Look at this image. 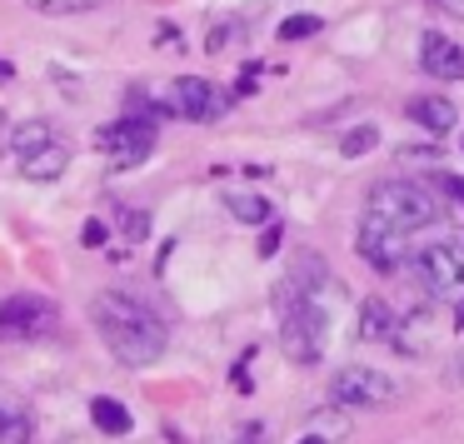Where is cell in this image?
I'll list each match as a JSON object with an SVG mask.
<instances>
[{"label": "cell", "instance_id": "obj_1", "mask_svg": "<svg viewBox=\"0 0 464 444\" xmlns=\"http://www.w3.org/2000/svg\"><path fill=\"white\" fill-rule=\"evenodd\" d=\"M91 324L105 340V350H111L121 364H130V370L155 364L165 354V340H170L160 314H155L145 300L125 294V290H101L95 294L91 300Z\"/></svg>", "mask_w": 464, "mask_h": 444}, {"label": "cell", "instance_id": "obj_2", "mask_svg": "<svg viewBox=\"0 0 464 444\" xmlns=\"http://www.w3.org/2000/svg\"><path fill=\"white\" fill-rule=\"evenodd\" d=\"M324 340H330V314H324V300H310V294H280V350L290 354L295 364H320Z\"/></svg>", "mask_w": 464, "mask_h": 444}, {"label": "cell", "instance_id": "obj_3", "mask_svg": "<svg viewBox=\"0 0 464 444\" xmlns=\"http://www.w3.org/2000/svg\"><path fill=\"white\" fill-rule=\"evenodd\" d=\"M370 215H380L384 225L410 235L440 220V205H434V190L420 180H380L370 190Z\"/></svg>", "mask_w": 464, "mask_h": 444}, {"label": "cell", "instance_id": "obj_4", "mask_svg": "<svg viewBox=\"0 0 464 444\" xmlns=\"http://www.w3.org/2000/svg\"><path fill=\"white\" fill-rule=\"evenodd\" d=\"M400 394V384L390 380L384 370H370V364H344L340 374L330 380V400L344 404V410H380Z\"/></svg>", "mask_w": 464, "mask_h": 444}, {"label": "cell", "instance_id": "obj_5", "mask_svg": "<svg viewBox=\"0 0 464 444\" xmlns=\"http://www.w3.org/2000/svg\"><path fill=\"white\" fill-rule=\"evenodd\" d=\"M95 145L111 155L115 170H135V165L155 150V121L125 115V121H115V125H101V130H95Z\"/></svg>", "mask_w": 464, "mask_h": 444}, {"label": "cell", "instance_id": "obj_6", "mask_svg": "<svg viewBox=\"0 0 464 444\" xmlns=\"http://www.w3.org/2000/svg\"><path fill=\"white\" fill-rule=\"evenodd\" d=\"M414 275H420V285L434 300H459L464 294V260L454 245H424L414 255Z\"/></svg>", "mask_w": 464, "mask_h": 444}, {"label": "cell", "instance_id": "obj_7", "mask_svg": "<svg viewBox=\"0 0 464 444\" xmlns=\"http://www.w3.org/2000/svg\"><path fill=\"white\" fill-rule=\"evenodd\" d=\"M61 310L41 294H15V300L0 304V340H41L55 330Z\"/></svg>", "mask_w": 464, "mask_h": 444}, {"label": "cell", "instance_id": "obj_8", "mask_svg": "<svg viewBox=\"0 0 464 444\" xmlns=\"http://www.w3.org/2000/svg\"><path fill=\"white\" fill-rule=\"evenodd\" d=\"M360 260L370 265V270L390 275L404 265V230H394V225H384L380 215H364L360 225Z\"/></svg>", "mask_w": 464, "mask_h": 444}, {"label": "cell", "instance_id": "obj_9", "mask_svg": "<svg viewBox=\"0 0 464 444\" xmlns=\"http://www.w3.org/2000/svg\"><path fill=\"white\" fill-rule=\"evenodd\" d=\"M420 65L434 81H464V45L440 35V31H424L420 35Z\"/></svg>", "mask_w": 464, "mask_h": 444}, {"label": "cell", "instance_id": "obj_10", "mask_svg": "<svg viewBox=\"0 0 464 444\" xmlns=\"http://www.w3.org/2000/svg\"><path fill=\"white\" fill-rule=\"evenodd\" d=\"M175 115H185V121H195V125H205V121H215V115L225 111V101H220V91H215L210 81H200V75H185V81H175Z\"/></svg>", "mask_w": 464, "mask_h": 444}, {"label": "cell", "instance_id": "obj_11", "mask_svg": "<svg viewBox=\"0 0 464 444\" xmlns=\"http://www.w3.org/2000/svg\"><path fill=\"white\" fill-rule=\"evenodd\" d=\"M404 111H410V121L420 125V130H430V135H450L454 125H459V111H454L444 95H414Z\"/></svg>", "mask_w": 464, "mask_h": 444}, {"label": "cell", "instance_id": "obj_12", "mask_svg": "<svg viewBox=\"0 0 464 444\" xmlns=\"http://www.w3.org/2000/svg\"><path fill=\"white\" fill-rule=\"evenodd\" d=\"M21 175L25 180H61L65 175V165H71V150H65V145H41V150H31V155H21Z\"/></svg>", "mask_w": 464, "mask_h": 444}, {"label": "cell", "instance_id": "obj_13", "mask_svg": "<svg viewBox=\"0 0 464 444\" xmlns=\"http://www.w3.org/2000/svg\"><path fill=\"white\" fill-rule=\"evenodd\" d=\"M400 324H394V310L374 294V300L360 304V340H394Z\"/></svg>", "mask_w": 464, "mask_h": 444}, {"label": "cell", "instance_id": "obj_14", "mask_svg": "<svg viewBox=\"0 0 464 444\" xmlns=\"http://www.w3.org/2000/svg\"><path fill=\"white\" fill-rule=\"evenodd\" d=\"M91 420H95V430H105V434H125V430H130V410H125L121 400H111V394L91 400Z\"/></svg>", "mask_w": 464, "mask_h": 444}, {"label": "cell", "instance_id": "obj_15", "mask_svg": "<svg viewBox=\"0 0 464 444\" xmlns=\"http://www.w3.org/2000/svg\"><path fill=\"white\" fill-rule=\"evenodd\" d=\"M230 215H235V220H245V225H270L275 220V205L265 200V195H235Z\"/></svg>", "mask_w": 464, "mask_h": 444}, {"label": "cell", "instance_id": "obj_16", "mask_svg": "<svg viewBox=\"0 0 464 444\" xmlns=\"http://www.w3.org/2000/svg\"><path fill=\"white\" fill-rule=\"evenodd\" d=\"M55 140V130L45 121H31V125H15V135H11V150L15 155H31V150H41V145H51Z\"/></svg>", "mask_w": 464, "mask_h": 444}, {"label": "cell", "instance_id": "obj_17", "mask_svg": "<svg viewBox=\"0 0 464 444\" xmlns=\"http://www.w3.org/2000/svg\"><path fill=\"white\" fill-rule=\"evenodd\" d=\"M374 145H380V125H354V130H344L340 155H344V160H354V155L374 150Z\"/></svg>", "mask_w": 464, "mask_h": 444}, {"label": "cell", "instance_id": "obj_18", "mask_svg": "<svg viewBox=\"0 0 464 444\" xmlns=\"http://www.w3.org/2000/svg\"><path fill=\"white\" fill-rule=\"evenodd\" d=\"M101 0H31V11L41 15H75V11H95Z\"/></svg>", "mask_w": 464, "mask_h": 444}, {"label": "cell", "instance_id": "obj_19", "mask_svg": "<svg viewBox=\"0 0 464 444\" xmlns=\"http://www.w3.org/2000/svg\"><path fill=\"white\" fill-rule=\"evenodd\" d=\"M310 35H320V21H314V15H290V21L280 25V41H310Z\"/></svg>", "mask_w": 464, "mask_h": 444}, {"label": "cell", "instance_id": "obj_20", "mask_svg": "<svg viewBox=\"0 0 464 444\" xmlns=\"http://www.w3.org/2000/svg\"><path fill=\"white\" fill-rule=\"evenodd\" d=\"M235 41H240V25H235V21H225V25H215V31L205 35V51H210V55H220V51H230Z\"/></svg>", "mask_w": 464, "mask_h": 444}, {"label": "cell", "instance_id": "obj_21", "mask_svg": "<svg viewBox=\"0 0 464 444\" xmlns=\"http://www.w3.org/2000/svg\"><path fill=\"white\" fill-rule=\"evenodd\" d=\"M145 230H150L145 210H130V215H125V235H130V245H140V240H145Z\"/></svg>", "mask_w": 464, "mask_h": 444}, {"label": "cell", "instance_id": "obj_22", "mask_svg": "<svg viewBox=\"0 0 464 444\" xmlns=\"http://www.w3.org/2000/svg\"><path fill=\"white\" fill-rule=\"evenodd\" d=\"M280 240H285V230L270 220V225H265V235H260V255H265V260H270V255L280 250Z\"/></svg>", "mask_w": 464, "mask_h": 444}, {"label": "cell", "instance_id": "obj_23", "mask_svg": "<svg viewBox=\"0 0 464 444\" xmlns=\"http://www.w3.org/2000/svg\"><path fill=\"white\" fill-rule=\"evenodd\" d=\"M81 240H85V245H105V225H101V220H85Z\"/></svg>", "mask_w": 464, "mask_h": 444}, {"label": "cell", "instance_id": "obj_24", "mask_svg": "<svg viewBox=\"0 0 464 444\" xmlns=\"http://www.w3.org/2000/svg\"><path fill=\"white\" fill-rule=\"evenodd\" d=\"M444 190H450V200H454V215L464 220V180H444Z\"/></svg>", "mask_w": 464, "mask_h": 444}, {"label": "cell", "instance_id": "obj_25", "mask_svg": "<svg viewBox=\"0 0 464 444\" xmlns=\"http://www.w3.org/2000/svg\"><path fill=\"white\" fill-rule=\"evenodd\" d=\"M240 444H265V430H260V424H245V430H240Z\"/></svg>", "mask_w": 464, "mask_h": 444}, {"label": "cell", "instance_id": "obj_26", "mask_svg": "<svg viewBox=\"0 0 464 444\" xmlns=\"http://www.w3.org/2000/svg\"><path fill=\"white\" fill-rule=\"evenodd\" d=\"M430 5H440V11H450V15H459V21H464V0H430Z\"/></svg>", "mask_w": 464, "mask_h": 444}, {"label": "cell", "instance_id": "obj_27", "mask_svg": "<svg viewBox=\"0 0 464 444\" xmlns=\"http://www.w3.org/2000/svg\"><path fill=\"white\" fill-rule=\"evenodd\" d=\"M235 91H240V95H255V65L240 75V85H235Z\"/></svg>", "mask_w": 464, "mask_h": 444}, {"label": "cell", "instance_id": "obj_28", "mask_svg": "<svg viewBox=\"0 0 464 444\" xmlns=\"http://www.w3.org/2000/svg\"><path fill=\"white\" fill-rule=\"evenodd\" d=\"M454 330L464 334V294H459V300H454Z\"/></svg>", "mask_w": 464, "mask_h": 444}, {"label": "cell", "instance_id": "obj_29", "mask_svg": "<svg viewBox=\"0 0 464 444\" xmlns=\"http://www.w3.org/2000/svg\"><path fill=\"white\" fill-rule=\"evenodd\" d=\"M450 384H464V354L454 360V370H450Z\"/></svg>", "mask_w": 464, "mask_h": 444}, {"label": "cell", "instance_id": "obj_30", "mask_svg": "<svg viewBox=\"0 0 464 444\" xmlns=\"http://www.w3.org/2000/svg\"><path fill=\"white\" fill-rule=\"evenodd\" d=\"M300 444H330V439H320V434H304V439Z\"/></svg>", "mask_w": 464, "mask_h": 444}]
</instances>
